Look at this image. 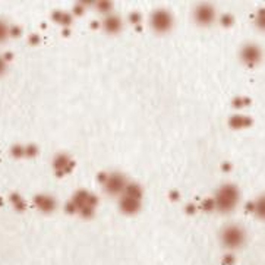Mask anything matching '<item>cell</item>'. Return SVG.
Returning <instances> with one entry per match:
<instances>
[{
  "label": "cell",
  "mask_w": 265,
  "mask_h": 265,
  "mask_svg": "<svg viewBox=\"0 0 265 265\" xmlns=\"http://www.w3.org/2000/svg\"><path fill=\"white\" fill-rule=\"evenodd\" d=\"M237 199H239L237 191L233 186H224L217 196V202L221 209H232L233 205L237 202Z\"/></svg>",
  "instance_id": "cell-2"
},
{
  "label": "cell",
  "mask_w": 265,
  "mask_h": 265,
  "mask_svg": "<svg viewBox=\"0 0 265 265\" xmlns=\"http://www.w3.org/2000/svg\"><path fill=\"white\" fill-rule=\"evenodd\" d=\"M139 206V202L138 199L132 198V196H125L123 201H122V209L126 211V213H135Z\"/></svg>",
  "instance_id": "cell-7"
},
{
  "label": "cell",
  "mask_w": 265,
  "mask_h": 265,
  "mask_svg": "<svg viewBox=\"0 0 265 265\" xmlns=\"http://www.w3.org/2000/svg\"><path fill=\"white\" fill-rule=\"evenodd\" d=\"M242 58L246 63H256L261 59V51L255 45H246L242 51Z\"/></svg>",
  "instance_id": "cell-5"
},
{
  "label": "cell",
  "mask_w": 265,
  "mask_h": 265,
  "mask_svg": "<svg viewBox=\"0 0 265 265\" xmlns=\"http://www.w3.org/2000/svg\"><path fill=\"white\" fill-rule=\"evenodd\" d=\"M9 37V28L6 25V22L0 21V43H5Z\"/></svg>",
  "instance_id": "cell-9"
},
{
  "label": "cell",
  "mask_w": 265,
  "mask_h": 265,
  "mask_svg": "<svg viewBox=\"0 0 265 265\" xmlns=\"http://www.w3.org/2000/svg\"><path fill=\"white\" fill-rule=\"evenodd\" d=\"M5 71H6V63L2 58H0V75H3Z\"/></svg>",
  "instance_id": "cell-10"
},
{
  "label": "cell",
  "mask_w": 265,
  "mask_h": 265,
  "mask_svg": "<svg viewBox=\"0 0 265 265\" xmlns=\"http://www.w3.org/2000/svg\"><path fill=\"white\" fill-rule=\"evenodd\" d=\"M104 27L110 32H116L120 29V21L118 18H107L104 21Z\"/></svg>",
  "instance_id": "cell-8"
},
{
  "label": "cell",
  "mask_w": 265,
  "mask_h": 265,
  "mask_svg": "<svg viewBox=\"0 0 265 265\" xmlns=\"http://www.w3.org/2000/svg\"><path fill=\"white\" fill-rule=\"evenodd\" d=\"M216 18V12L214 9L208 6V5H202L195 11V21L201 25H208L214 21Z\"/></svg>",
  "instance_id": "cell-4"
},
{
  "label": "cell",
  "mask_w": 265,
  "mask_h": 265,
  "mask_svg": "<svg viewBox=\"0 0 265 265\" xmlns=\"http://www.w3.org/2000/svg\"><path fill=\"white\" fill-rule=\"evenodd\" d=\"M125 188V179L120 175H112L107 180V191H110L112 193H118L122 192Z\"/></svg>",
  "instance_id": "cell-6"
},
{
  "label": "cell",
  "mask_w": 265,
  "mask_h": 265,
  "mask_svg": "<svg viewBox=\"0 0 265 265\" xmlns=\"http://www.w3.org/2000/svg\"><path fill=\"white\" fill-rule=\"evenodd\" d=\"M221 239H223V243H224L227 248L235 249V248H239V246L243 243V240H245V233H243V230H242L240 227H237V226H229L227 229H224Z\"/></svg>",
  "instance_id": "cell-1"
},
{
  "label": "cell",
  "mask_w": 265,
  "mask_h": 265,
  "mask_svg": "<svg viewBox=\"0 0 265 265\" xmlns=\"http://www.w3.org/2000/svg\"><path fill=\"white\" fill-rule=\"evenodd\" d=\"M151 24H152V28L157 29L158 32L169 31L170 27H172V16H170L169 12H166V11H157V12L152 15Z\"/></svg>",
  "instance_id": "cell-3"
}]
</instances>
